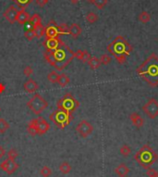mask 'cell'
<instances>
[{"instance_id":"1","label":"cell","mask_w":158,"mask_h":177,"mask_svg":"<svg viewBox=\"0 0 158 177\" xmlns=\"http://www.w3.org/2000/svg\"><path fill=\"white\" fill-rule=\"evenodd\" d=\"M44 56L45 60L56 71H63L74 58V52L62 41L56 49L45 50Z\"/></svg>"},{"instance_id":"2","label":"cell","mask_w":158,"mask_h":177,"mask_svg":"<svg viewBox=\"0 0 158 177\" xmlns=\"http://www.w3.org/2000/svg\"><path fill=\"white\" fill-rule=\"evenodd\" d=\"M137 74L150 86H158V56L152 53L137 69Z\"/></svg>"},{"instance_id":"3","label":"cell","mask_w":158,"mask_h":177,"mask_svg":"<svg viewBox=\"0 0 158 177\" xmlns=\"http://www.w3.org/2000/svg\"><path fill=\"white\" fill-rule=\"evenodd\" d=\"M133 50L132 45L121 35L117 36L108 46L107 51L115 58L119 64H124L127 61V57Z\"/></svg>"},{"instance_id":"4","label":"cell","mask_w":158,"mask_h":177,"mask_svg":"<svg viewBox=\"0 0 158 177\" xmlns=\"http://www.w3.org/2000/svg\"><path fill=\"white\" fill-rule=\"evenodd\" d=\"M157 159V154L148 145H144L135 155V159L145 169L150 168V166L154 164Z\"/></svg>"},{"instance_id":"5","label":"cell","mask_w":158,"mask_h":177,"mask_svg":"<svg viewBox=\"0 0 158 177\" xmlns=\"http://www.w3.org/2000/svg\"><path fill=\"white\" fill-rule=\"evenodd\" d=\"M72 113H69L64 109H57L49 115V120L56 125L57 128L63 130L65 127L69 125L72 121Z\"/></svg>"},{"instance_id":"6","label":"cell","mask_w":158,"mask_h":177,"mask_svg":"<svg viewBox=\"0 0 158 177\" xmlns=\"http://www.w3.org/2000/svg\"><path fill=\"white\" fill-rule=\"evenodd\" d=\"M27 107L35 115H39L48 107V102L46 101L41 95L35 94L29 101L27 102Z\"/></svg>"},{"instance_id":"7","label":"cell","mask_w":158,"mask_h":177,"mask_svg":"<svg viewBox=\"0 0 158 177\" xmlns=\"http://www.w3.org/2000/svg\"><path fill=\"white\" fill-rule=\"evenodd\" d=\"M56 106L57 109H61L69 113H73L79 107V102L71 94L69 93L57 101Z\"/></svg>"},{"instance_id":"8","label":"cell","mask_w":158,"mask_h":177,"mask_svg":"<svg viewBox=\"0 0 158 177\" xmlns=\"http://www.w3.org/2000/svg\"><path fill=\"white\" fill-rule=\"evenodd\" d=\"M30 123L36 129L38 135H43V134H46L51 127L50 124L43 117H38L36 119H33Z\"/></svg>"},{"instance_id":"9","label":"cell","mask_w":158,"mask_h":177,"mask_svg":"<svg viewBox=\"0 0 158 177\" xmlns=\"http://www.w3.org/2000/svg\"><path fill=\"white\" fill-rule=\"evenodd\" d=\"M142 110L150 119H156L158 116V101L156 99H150L142 107Z\"/></svg>"},{"instance_id":"10","label":"cell","mask_w":158,"mask_h":177,"mask_svg":"<svg viewBox=\"0 0 158 177\" xmlns=\"http://www.w3.org/2000/svg\"><path fill=\"white\" fill-rule=\"evenodd\" d=\"M76 131L79 134V135L82 138H86L88 137L93 131V126L87 122L86 120H82L80 121L78 125L76 127Z\"/></svg>"},{"instance_id":"11","label":"cell","mask_w":158,"mask_h":177,"mask_svg":"<svg viewBox=\"0 0 158 177\" xmlns=\"http://www.w3.org/2000/svg\"><path fill=\"white\" fill-rule=\"evenodd\" d=\"M0 168L7 173V174H13L19 168H20V164L17 163L15 160L9 159H6L5 160H3L0 163Z\"/></svg>"},{"instance_id":"12","label":"cell","mask_w":158,"mask_h":177,"mask_svg":"<svg viewBox=\"0 0 158 177\" xmlns=\"http://www.w3.org/2000/svg\"><path fill=\"white\" fill-rule=\"evenodd\" d=\"M18 13H19V9L15 6H9L3 13V16L10 24H13L15 23V22H17Z\"/></svg>"},{"instance_id":"13","label":"cell","mask_w":158,"mask_h":177,"mask_svg":"<svg viewBox=\"0 0 158 177\" xmlns=\"http://www.w3.org/2000/svg\"><path fill=\"white\" fill-rule=\"evenodd\" d=\"M45 35L46 38H55L60 35V32L58 29V24H56L54 21H51L47 26L45 28Z\"/></svg>"},{"instance_id":"14","label":"cell","mask_w":158,"mask_h":177,"mask_svg":"<svg viewBox=\"0 0 158 177\" xmlns=\"http://www.w3.org/2000/svg\"><path fill=\"white\" fill-rule=\"evenodd\" d=\"M61 42H62V40L59 37L46 38L44 41V47L45 48V50H54V49H56L59 47Z\"/></svg>"},{"instance_id":"15","label":"cell","mask_w":158,"mask_h":177,"mask_svg":"<svg viewBox=\"0 0 158 177\" xmlns=\"http://www.w3.org/2000/svg\"><path fill=\"white\" fill-rule=\"evenodd\" d=\"M23 88H24V90L26 91L27 93L31 94V93H35V92L38 90L39 85H38V83H37L34 80L29 79V80H27L26 82L24 83Z\"/></svg>"},{"instance_id":"16","label":"cell","mask_w":158,"mask_h":177,"mask_svg":"<svg viewBox=\"0 0 158 177\" xmlns=\"http://www.w3.org/2000/svg\"><path fill=\"white\" fill-rule=\"evenodd\" d=\"M130 119H131L132 123L133 124V125L136 127V128H138V129L141 128V127L143 126V124H144V120L137 112H132V114L130 115Z\"/></svg>"},{"instance_id":"17","label":"cell","mask_w":158,"mask_h":177,"mask_svg":"<svg viewBox=\"0 0 158 177\" xmlns=\"http://www.w3.org/2000/svg\"><path fill=\"white\" fill-rule=\"evenodd\" d=\"M115 173L117 174V175L118 177H127V175L130 173V168L124 164V163H120L116 169H115Z\"/></svg>"},{"instance_id":"18","label":"cell","mask_w":158,"mask_h":177,"mask_svg":"<svg viewBox=\"0 0 158 177\" xmlns=\"http://www.w3.org/2000/svg\"><path fill=\"white\" fill-rule=\"evenodd\" d=\"M30 19H31V16L27 11L23 9L19 10L18 16H17V23H19L20 24H24L30 21Z\"/></svg>"},{"instance_id":"19","label":"cell","mask_w":158,"mask_h":177,"mask_svg":"<svg viewBox=\"0 0 158 177\" xmlns=\"http://www.w3.org/2000/svg\"><path fill=\"white\" fill-rule=\"evenodd\" d=\"M81 27L78 23H72L69 26V34L73 37V38H78L79 35L81 34Z\"/></svg>"},{"instance_id":"20","label":"cell","mask_w":158,"mask_h":177,"mask_svg":"<svg viewBox=\"0 0 158 177\" xmlns=\"http://www.w3.org/2000/svg\"><path fill=\"white\" fill-rule=\"evenodd\" d=\"M32 30H33L35 37L42 38L43 36H45V27L43 26L42 23H39L37 25L32 26Z\"/></svg>"},{"instance_id":"21","label":"cell","mask_w":158,"mask_h":177,"mask_svg":"<svg viewBox=\"0 0 158 177\" xmlns=\"http://www.w3.org/2000/svg\"><path fill=\"white\" fill-rule=\"evenodd\" d=\"M88 65H89V67H90L91 70L95 71V70H97V69L100 68L101 62H100V59H99L98 58H96V57H92V58H90V60L88 61Z\"/></svg>"},{"instance_id":"22","label":"cell","mask_w":158,"mask_h":177,"mask_svg":"<svg viewBox=\"0 0 158 177\" xmlns=\"http://www.w3.org/2000/svg\"><path fill=\"white\" fill-rule=\"evenodd\" d=\"M69 82H70V79H69V77L67 75L66 73L60 74L59 77H58V79H57V83H58L61 87L67 86V85L69 83Z\"/></svg>"},{"instance_id":"23","label":"cell","mask_w":158,"mask_h":177,"mask_svg":"<svg viewBox=\"0 0 158 177\" xmlns=\"http://www.w3.org/2000/svg\"><path fill=\"white\" fill-rule=\"evenodd\" d=\"M72 170L71 165L67 162V161H63L60 165H59V171L61 172V174H69Z\"/></svg>"},{"instance_id":"24","label":"cell","mask_w":158,"mask_h":177,"mask_svg":"<svg viewBox=\"0 0 158 177\" xmlns=\"http://www.w3.org/2000/svg\"><path fill=\"white\" fill-rule=\"evenodd\" d=\"M85 20L88 23L90 24H93V23H95L98 20H99V17L96 13L94 12H88L86 14V17H85Z\"/></svg>"},{"instance_id":"25","label":"cell","mask_w":158,"mask_h":177,"mask_svg":"<svg viewBox=\"0 0 158 177\" xmlns=\"http://www.w3.org/2000/svg\"><path fill=\"white\" fill-rule=\"evenodd\" d=\"M138 19H139V21H140L141 23L145 24V23H148L151 21V15H150V13L147 12V11H142V12L140 13Z\"/></svg>"},{"instance_id":"26","label":"cell","mask_w":158,"mask_h":177,"mask_svg":"<svg viewBox=\"0 0 158 177\" xmlns=\"http://www.w3.org/2000/svg\"><path fill=\"white\" fill-rule=\"evenodd\" d=\"M21 9L25 10L27 7L33 2V0H12Z\"/></svg>"},{"instance_id":"27","label":"cell","mask_w":158,"mask_h":177,"mask_svg":"<svg viewBox=\"0 0 158 177\" xmlns=\"http://www.w3.org/2000/svg\"><path fill=\"white\" fill-rule=\"evenodd\" d=\"M29 23H31L32 24V26L37 25V24H39V23H42V18L40 17L39 14L34 13L32 16H31V19H30Z\"/></svg>"},{"instance_id":"28","label":"cell","mask_w":158,"mask_h":177,"mask_svg":"<svg viewBox=\"0 0 158 177\" xmlns=\"http://www.w3.org/2000/svg\"><path fill=\"white\" fill-rule=\"evenodd\" d=\"M119 153L123 156V157H128L131 153H132V149H131V147L130 146H128V145H123V146H121V148H120V149H119Z\"/></svg>"},{"instance_id":"29","label":"cell","mask_w":158,"mask_h":177,"mask_svg":"<svg viewBox=\"0 0 158 177\" xmlns=\"http://www.w3.org/2000/svg\"><path fill=\"white\" fill-rule=\"evenodd\" d=\"M9 129V124L3 118H0V134L6 133Z\"/></svg>"},{"instance_id":"30","label":"cell","mask_w":158,"mask_h":177,"mask_svg":"<svg viewBox=\"0 0 158 177\" xmlns=\"http://www.w3.org/2000/svg\"><path fill=\"white\" fill-rule=\"evenodd\" d=\"M40 175L42 177H50L52 175V170L48 166H44L40 170Z\"/></svg>"},{"instance_id":"31","label":"cell","mask_w":158,"mask_h":177,"mask_svg":"<svg viewBox=\"0 0 158 177\" xmlns=\"http://www.w3.org/2000/svg\"><path fill=\"white\" fill-rule=\"evenodd\" d=\"M59 77V74L55 72V71H52L49 73V74L47 75V79L51 83H57V79Z\"/></svg>"},{"instance_id":"32","label":"cell","mask_w":158,"mask_h":177,"mask_svg":"<svg viewBox=\"0 0 158 177\" xmlns=\"http://www.w3.org/2000/svg\"><path fill=\"white\" fill-rule=\"evenodd\" d=\"M99 59H100L101 64H103V65H108V64H110V62L112 61V58H111L109 55H107V54L102 55Z\"/></svg>"},{"instance_id":"33","label":"cell","mask_w":158,"mask_h":177,"mask_svg":"<svg viewBox=\"0 0 158 177\" xmlns=\"http://www.w3.org/2000/svg\"><path fill=\"white\" fill-rule=\"evenodd\" d=\"M108 0H94L93 5L98 8V9H103L105 6L107 5Z\"/></svg>"},{"instance_id":"34","label":"cell","mask_w":158,"mask_h":177,"mask_svg":"<svg viewBox=\"0 0 158 177\" xmlns=\"http://www.w3.org/2000/svg\"><path fill=\"white\" fill-rule=\"evenodd\" d=\"M18 156H19V153L15 149H11L9 151L7 152V159H9L15 160L18 158Z\"/></svg>"},{"instance_id":"35","label":"cell","mask_w":158,"mask_h":177,"mask_svg":"<svg viewBox=\"0 0 158 177\" xmlns=\"http://www.w3.org/2000/svg\"><path fill=\"white\" fill-rule=\"evenodd\" d=\"M24 37L26 38L28 41H32L35 37L34 35V33H33V30L32 29H29L27 30L26 32L24 33Z\"/></svg>"},{"instance_id":"36","label":"cell","mask_w":158,"mask_h":177,"mask_svg":"<svg viewBox=\"0 0 158 177\" xmlns=\"http://www.w3.org/2000/svg\"><path fill=\"white\" fill-rule=\"evenodd\" d=\"M92 58V56L90 55V53H89L88 51L83 50L80 61H81L82 63H88V61L90 60V58Z\"/></svg>"},{"instance_id":"37","label":"cell","mask_w":158,"mask_h":177,"mask_svg":"<svg viewBox=\"0 0 158 177\" xmlns=\"http://www.w3.org/2000/svg\"><path fill=\"white\" fill-rule=\"evenodd\" d=\"M58 29H59L60 34H69V27L67 24L58 25Z\"/></svg>"},{"instance_id":"38","label":"cell","mask_w":158,"mask_h":177,"mask_svg":"<svg viewBox=\"0 0 158 177\" xmlns=\"http://www.w3.org/2000/svg\"><path fill=\"white\" fill-rule=\"evenodd\" d=\"M27 132H28V134H29L30 135H31V136H35V135L37 134L36 129L34 128V126H33L31 123H29V124H28V126H27Z\"/></svg>"},{"instance_id":"39","label":"cell","mask_w":158,"mask_h":177,"mask_svg":"<svg viewBox=\"0 0 158 177\" xmlns=\"http://www.w3.org/2000/svg\"><path fill=\"white\" fill-rule=\"evenodd\" d=\"M146 174L149 177H158V172L156 171L155 169L148 168L147 171H146Z\"/></svg>"},{"instance_id":"40","label":"cell","mask_w":158,"mask_h":177,"mask_svg":"<svg viewBox=\"0 0 158 177\" xmlns=\"http://www.w3.org/2000/svg\"><path fill=\"white\" fill-rule=\"evenodd\" d=\"M23 73L24 75L27 76V77H30L33 73V69L31 68V66H26L23 70Z\"/></svg>"},{"instance_id":"41","label":"cell","mask_w":158,"mask_h":177,"mask_svg":"<svg viewBox=\"0 0 158 177\" xmlns=\"http://www.w3.org/2000/svg\"><path fill=\"white\" fill-rule=\"evenodd\" d=\"M49 1H50V0H35V3H36V5H38L39 7L43 8V7H45L46 4H48Z\"/></svg>"},{"instance_id":"42","label":"cell","mask_w":158,"mask_h":177,"mask_svg":"<svg viewBox=\"0 0 158 177\" xmlns=\"http://www.w3.org/2000/svg\"><path fill=\"white\" fill-rule=\"evenodd\" d=\"M5 154H6V150H5V149H4L2 146H0V159H1V158H3V157L5 156Z\"/></svg>"},{"instance_id":"43","label":"cell","mask_w":158,"mask_h":177,"mask_svg":"<svg viewBox=\"0 0 158 177\" xmlns=\"http://www.w3.org/2000/svg\"><path fill=\"white\" fill-rule=\"evenodd\" d=\"M5 89H6L5 85H4L2 83H0V94H1V93H3V92L5 91Z\"/></svg>"},{"instance_id":"44","label":"cell","mask_w":158,"mask_h":177,"mask_svg":"<svg viewBox=\"0 0 158 177\" xmlns=\"http://www.w3.org/2000/svg\"><path fill=\"white\" fill-rule=\"evenodd\" d=\"M72 4H74V5H76V4H78L79 2V0H69Z\"/></svg>"},{"instance_id":"45","label":"cell","mask_w":158,"mask_h":177,"mask_svg":"<svg viewBox=\"0 0 158 177\" xmlns=\"http://www.w3.org/2000/svg\"><path fill=\"white\" fill-rule=\"evenodd\" d=\"M86 1H87L88 3H91V4H93V1H94V0H86Z\"/></svg>"},{"instance_id":"46","label":"cell","mask_w":158,"mask_h":177,"mask_svg":"<svg viewBox=\"0 0 158 177\" xmlns=\"http://www.w3.org/2000/svg\"><path fill=\"white\" fill-rule=\"evenodd\" d=\"M0 111H1V109H0Z\"/></svg>"}]
</instances>
